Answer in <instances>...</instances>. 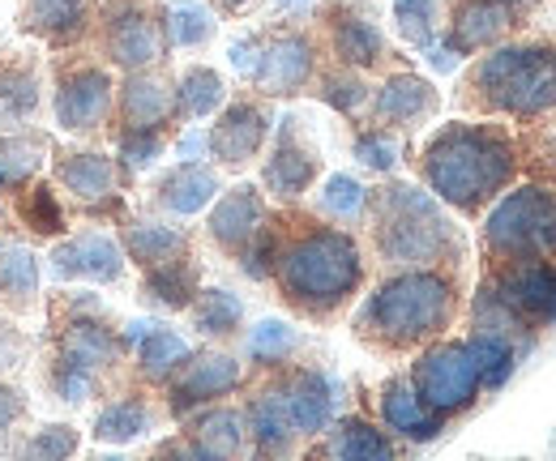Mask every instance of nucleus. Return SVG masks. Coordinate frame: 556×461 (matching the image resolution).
<instances>
[{
	"instance_id": "f257e3e1",
	"label": "nucleus",
	"mask_w": 556,
	"mask_h": 461,
	"mask_svg": "<svg viewBox=\"0 0 556 461\" xmlns=\"http://www.w3.org/2000/svg\"><path fill=\"white\" fill-rule=\"evenodd\" d=\"M364 282L368 261L348 227H334L295 205H278L270 286L291 317L308 325H330L348 312Z\"/></svg>"
},
{
	"instance_id": "f03ea898",
	"label": "nucleus",
	"mask_w": 556,
	"mask_h": 461,
	"mask_svg": "<svg viewBox=\"0 0 556 461\" xmlns=\"http://www.w3.org/2000/svg\"><path fill=\"white\" fill-rule=\"evenodd\" d=\"M428 193L463 218H484L522 176V141L496 120H450L416 154Z\"/></svg>"
},
{
	"instance_id": "7ed1b4c3",
	"label": "nucleus",
	"mask_w": 556,
	"mask_h": 461,
	"mask_svg": "<svg viewBox=\"0 0 556 461\" xmlns=\"http://www.w3.org/2000/svg\"><path fill=\"white\" fill-rule=\"evenodd\" d=\"M463 312V278L454 269H394L351 317V337L372 355L399 359L441 342Z\"/></svg>"
},
{
	"instance_id": "20e7f679",
	"label": "nucleus",
	"mask_w": 556,
	"mask_h": 461,
	"mask_svg": "<svg viewBox=\"0 0 556 461\" xmlns=\"http://www.w3.org/2000/svg\"><path fill=\"white\" fill-rule=\"evenodd\" d=\"M368 248L372 257L394 269H463L467 235L445 214V205L407 180H386L368 189L364 205Z\"/></svg>"
},
{
	"instance_id": "39448f33",
	"label": "nucleus",
	"mask_w": 556,
	"mask_h": 461,
	"mask_svg": "<svg viewBox=\"0 0 556 461\" xmlns=\"http://www.w3.org/2000/svg\"><path fill=\"white\" fill-rule=\"evenodd\" d=\"M454 103L480 120L540 125L544 116H556V30L509 39L476 56V65L458 77Z\"/></svg>"
},
{
	"instance_id": "423d86ee",
	"label": "nucleus",
	"mask_w": 556,
	"mask_h": 461,
	"mask_svg": "<svg viewBox=\"0 0 556 461\" xmlns=\"http://www.w3.org/2000/svg\"><path fill=\"white\" fill-rule=\"evenodd\" d=\"M48 355L65 359L108 385L129 359V337L99 304V295L56 291L48 295Z\"/></svg>"
},
{
	"instance_id": "0eeeda50",
	"label": "nucleus",
	"mask_w": 556,
	"mask_h": 461,
	"mask_svg": "<svg viewBox=\"0 0 556 461\" xmlns=\"http://www.w3.org/2000/svg\"><path fill=\"white\" fill-rule=\"evenodd\" d=\"M231 65L240 68L262 99H295L308 94L317 68H321V43L308 26L278 22L240 43H231Z\"/></svg>"
},
{
	"instance_id": "6e6552de",
	"label": "nucleus",
	"mask_w": 556,
	"mask_h": 461,
	"mask_svg": "<svg viewBox=\"0 0 556 461\" xmlns=\"http://www.w3.org/2000/svg\"><path fill=\"white\" fill-rule=\"evenodd\" d=\"M484 265L556 261V189L518 184L496 201L480 227Z\"/></svg>"
},
{
	"instance_id": "1a4fd4ad",
	"label": "nucleus",
	"mask_w": 556,
	"mask_h": 461,
	"mask_svg": "<svg viewBox=\"0 0 556 461\" xmlns=\"http://www.w3.org/2000/svg\"><path fill=\"white\" fill-rule=\"evenodd\" d=\"M99 61L121 73H141L167 61V9L154 0H103L94 13Z\"/></svg>"
},
{
	"instance_id": "9d476101",
	"label": "nucleus",
	"mask_w": 556,
	"mask_h": 461,
	"mask_svg": "<svg viewBox=\"0 0 556 461\" xmlns=\"http://www.w3.org/2000/svg\"><path fill=\"white\" fill-rule=\"evenodd\" d=\"M116 107V77L103 61L65 52L52 65V120L73 137H103Z\"/></svg>"
},
{
	"instance_id": "9b49d317",
	"label": "nucleus",
	"mask_w": 556,
	"mask_h": 461,
	"mask_svg": "<svg viewBox=\"0 0 556 461\" xmlns=\"http://www.w3.org/2000/svg\"><path fill=\"white\" fill-rule=\"evenodd\" d=\"M407 381H412L416 397L424 401V410L445 419V423L467 414L484 394V381H480V368L471 359L467 337L463 342L458 337H441V342L424 346L416 355V363H412V372H407Z\"/></svg>"
},
{
	"instance_id": "f8f14e48",
	"label": "nucleus",
	"mask_w": 556,
	"mask_h": 461,
	"mask_svg": "<svg viewBox=\"0 0 556 461\" xmlns=\"http://www.w3.org/2000/svg\"><path fill=\"white\" fill-rule=\"evenodd\" d=\"M317 43L321 56H330V65L355 68V73H386L390 61L399 56L390 48V39L381 35V26L372 22L368 9L351 4V0H321L317 4Z\"/></svg>"
},
{
	"instance_id": "ddd939ff",
	"label": "nucleus",
	"mask_w": 556,
	"mask_h": 461,
	"mask_svg": "<svg viewBox=\"0 0 556 461\" xmlns=\"http://www.w3.org/2000/svg\"><path fill=\"white\" fill-rule=\"evenodd\" d=\"M52 184L61 193H70L86 218H129L121 189L129 184L125 171L116 167V158H108L103 150H52Z\"/></svg>"
},
{
	"instance_id": "4468645a",
	"label": "nucleus",
	"mask_w": 556,
	"mask_h": 461,
	"mask_svg": "<svg viewBox=\"0 0 556 461\" xmlns=\"http://www.w3.org/2000/svg\"><path fill=\"white\" fill-rule=\"evenodd\" d=\"M540 0H445V52L450 56H484L509 43Z\"/></svg>"
},
{
	"instance_id": "2eb2a0df",
	"label": "nucleus",
	"mask_w": 556,
	"mask_h": 461,
	"mask_svg": "<svg viewBox=\"0 0 556 461\" xmlns=\"http://www.w3.org/2000/svg\"><path fill=\"white\" fill-rule=\"evenodd\" d=\"M270 132H275V107H270V99H262L253 90H240L231 103H223L218 120L210 125L206 150L210 158H214V167L244 171L249 163L262 158Z\"/></svg>"
},
{
	"instance_id": "dca6fc26",
	"label": "nucleus",
	"mask_w": 556,
	"mask_h": 461,
	"mask_svg": "<svg viewBox=\"0 0 556 461\" xmlns=\"http://www.w3.org/2000/svg\"><path fill=\"white\" fill-rule=\"evenodd\" d=\"M244 385V363L227 350H189V359L167 376L163 385V401H167V414L172 419H189L206 406H218L223 397H231Z\"/></svg>"
},
{
	"instance_id": "f3484780",
	"label": "nucleus",
	"mask_w": 556,
	"mask_h": 461,
	"mask_svg": "<svg viewBox=\"0 0 556 461\" xmlns=\"http://www.w3.org/2000/svg\"><path fill=\"white\" fill-rule=\"evenodd\" d=\"M321 180V150L304 132L300 116H282L275 125L270 158L262 163V193L278 205H295Z\"/></svg>"
},
{
	"instance_id": "a211bd4d",
	"label": "nucleus",
	"mask_w": 556,
	"mask_h": 461,
	"mask_svg": "<svg viewBox=\"0 0 556 461\" xmlns=\"http://www.w3.org/2000/svg\"><path fill=\"white\" fill-rule=\"evenodd\" d=\"M176 77L163 65L125 73L116 86V107L108 137L116 132H176Z\"/></svg>"
},
{
	"instance_id": "6ab92c4d",
	"label": "nucleus",
	"mask_w": 556,
	"mask_h": 461,
	"mask_svg": "<svg viewBox=\"0 0 556 461\" xmlns=\"http://www.w3.org/2000/svg\"><path fill=\"white\" fill-rule=\"evenodd\" d=\"M480 282L531 333L544 330V325H556V261L484 265Z\"/></svg>"
},
{
	"instance_id": "aec40b11",
	"label": "nucleus",
	"mask_w": 556,
	"mask_h": 461,
	"mask_svg": "<svg viewBox=\"0 0 556 461\" xmlns=\"http://www.w3.org/2000/svg\"><path fill=\"white\" fill-rule=\"evenodd\" d=\"M437 112H441V90L412 68H394V73H386L381 86H372L364 125L403 137V132H416L419 125H428Z\"/></svg>"
},
{
	"instance_id": "412c9836",
	"label": "nucleus",
	"mask_w": 556,
	"mask_h": 461,
	"mask_svg": "<svg viewBox=\"0 0 556 461\" xmlns=\"http://www.w3.org/2000/svg\"><path fill=\"white\" fill-rule=\"evenodd\" d=\"M266 376H270V385H275L278 401H282L300 440H313L334 423V385L321 368L278 363V368H266Z\"/></svg>"
},
{
	"instance_id": "4be33fe9",
	"label": "nucleus",
	"mask_w": 556,
	"mask_h": 461,
	"mask_svg": "<svg viewBox=\"0 0 556 461\" xmlns=\"http://www.w3.org/2000/svg\"><path fill=\"white\" fill-rule=\"evenodd\" d=\"M94 0H17V30L52 48L56 56L77 52L94 35Z\"/></svg>"
},
{
	"instance_id": "5701e85b",
	"label": "nucleus",
	"mask_w": 556,
	"mask_h": 461,
	"mask_svg": "<svg viewBox=\"0 0 556 461\" xmlns=\"http://www.w3.org/2000/svg\"><path fill=\"white\" fill-rule=\"evenodd\" d=\"M270 218V201L257 184H236L227 189L223 197L214 201L206 218V240L231 261H240V253L257 240V231L266 227Z\"/></svg>"
},
{
	"instance_id": "b1692460",
	"label": "nucleus",
	"mask_w": 556,
	"mask_h": 461,
	"mask_svg": "<svg viewBox=\"0 0 556 461\" xmlns=\"http://www.w3.org/2000/svg\"><path fill=\"white\" fill-rule=\"evenodd\" d=\"M48 269H52L56 282H99V286H112V282L125 278V253L103 231H77V235H65L48 253Z\"/></svg>"
},
{
	"instance_id": "393cba45",
	"label": "nucleus",
	"mask_w": 556,
	"mask_h": 461,
	"mask_svg": "<svg viewBox=\"0 0 556 461\" xmlns=\"http://www.w3.org/2000/svg\"><path fill=\"white\" fill-rule=\"evenodd\" d=\"M244 414V432H249V445H253V461H287L295 453L300 436L278 401L270 376H262V385L249 394V401L240 406Z\"/></svg>"
},
{
	"instance_id": "a878e982",
	"label": "nucleus",
	"mask_w": 556,
	"mask_h": 461,
	"mask_svg": "<svg viewBox=\"0 0 556 461\" xmlns=\"http://www.w3.org/2000/svg\"><path fill=\"white\" fill-rule=\"evenodd\" d=\"M146 193H150V209L189 218V214H202L210 201L223 193V180L210 163H176L159 180H150Z\"/></svg>"
},
{
	"instance_id": "bb28decb",
	"label": "nucleus",
	"mask_w": 556,
	"mask_h": 461,
	"mask_svg": "<svg viewBox=\"0 0 556 461\" xmlns=\"http://www.w3.org/2000/svg\"><path fill=\"white\" fill-rule=\"evenodd\" d=\"M134 346V385L138 389H163L167 376L189 359V342L167 325H129L125 330Z\"/></svg>"
},
{
	"instance_id": "cd10ccee",
	"label": "nucleus",
	"mask_w": 556,
	"mask_h": 461,
	"mask_svg": "<svg viewBox=\"0 0 556 461\" xmlns=\"http://www.w3.org/2000/svg\"><path fill=\"white\" fill-rule=\"evenodd\" d=\"M377 414H381V427L394 436V440H412V445H428L445 432V419L428 414L424 401L416 397L407 376H390L381 389H377Z\"/></svg>"
},
{
	"instance_id": "c85d7f7f",
	"label": "nucleus",
	"mask_w": 556,
	"mask_h": 461,
	"mask_svg": "<svg viewBox=\"0 0 556 461\" xmlns=\"http://www.w3.org/2000/svg\"><path fill=\"white\" fill-rule=\"evenodd\" d=\"M43 107V77L26 52H0V129L30 125Z\"/></svg>"
},
{
	"instance_id": "c756f323",
	"label": "nucleus",
	"mask_w": 556,
	"mask_h": 461,
	"mask_svg": "<svg viewBox=\"0 0 556 461\" xmlns=\"http://www.w3.org/2000/svg\"><path fill=\"white\" fill-rule=\"evenodd\" d=\"M116 227H121L116 244H121L125 261H134L138 269H154V265H167L193 253V235L180 227H167L154 218H121Z\"/></svg>"
},
{
	"instance_id": "7c9ffc66",
	"label": "nucleus",
	"mask_w": 556,
	"mask_h": 461,
	"mask_svg": "<svg viewBox=\"0 0 556 461\" xmlns=\"http://www.w3.org/2000/svg\"><path fill=\"white\" fill-rule=\"evenodd\" d=\"M317 453L326 461H399V445L381 423L348 414L326 427V445Z\"/></svg>"
},
{
	"instance_id": "2f4dec72",
	"label": "nucleus",
	"mask_w": 556,
	"mask_h": 461,
	"mask_svg": "<svg viewBox=\"0 0 556 461\" xmlns=\"http://www.w3.org/2000/svg\"><path fill=\"white\" fill-rule=\"evenodd\" d=\"M198 291H202V265L193 253L167 265H154V269H141V304H150L159 312H189Z\"/></svg>"
},
{
	"instance_id": "473e14b6",
	"label": "nucleus",
	"mask_w": 556,
	"mask_h": 461,
	"mask_svg": "<svg viewBox=\"0 0 556 461\" xmlns=\"http://www.w3.org/2000/svg\"><path fill=\"white\" fill-rule=\"evenodd\" d=\"M185 436L193 445H202L210 458L218 461H236L249 445V432H244V414L236 406H206L198 414H189L185 423Z\"/></svg>"
},
{
	"instance_id": "72a5a7b5",
	"label": "nucleus",
	"mask_w": 556,
	"mask_h": 461,
	"mask_svg": "<svg viewBox=\"0 0 556 461\" xmlns=\"http://www.w3.org/2000/svg\"><path fill=\"white\" fill-rule=\"evenodd\" d=\"M150 423H154V406L141 389H134V394H116L112 401L99 406L90 436L99 445H129L141 432H150Z\"/></svg>"
},
{
	"instance_id": "f704fd0d",
	"label": "nucleus",
	"mask_w": 556,
	"mask_h": 461,
	"mask_svg": "<svg viewBox=\"0 0 556 461\" xmlns=\"http://www.w3.org/2000/svg\"><path fill=\"white\" fill-rule=\"evenodd\" d=\"M0 304L17 317L39 304V257L26 244L0 240Z\"/></svg>"
},
{
	"instance_id": "c9c22d12",
	"label": "nucleus",
	"mask_w": 556,
	"mask_h": 461,
	"mask_svg": "<svg viewBox=\"0 0 556 461\" xmlns=\"http://www.w3.org/2000/svg\"><path fill=\"white\" fill-rule=\"evenodd\" d=\"M43 132H0V197H17L43 167Z\"/></svg>"
},
{
	"instance_id": "e433bc0d",
	"label": "nucleus",
	"mask_w": 556,
	"mask_h": 461,
	"mask_svg": "<svg viewBox=\"0 0 556 461\" xmlns=\"http://www.w3.org/2000/svg\"><path fill=\"white\" fill-rule=\"evenodd\" d=\"M308 94H317V99H321L326 107H334L339 116L359 120V116L368 112L372 86H368V77H364V73H355V68L321 65L317 68V77H313V86H308Z\"/></svg>"
},
{
	"instance_id": "4c0bfd02",
	"label": "nucleus",
	"mask_w": 556,
	"mask_h": 461,
	"mask_svg": "<svg viewBox=\"0 0 556 461\" xmlns=\"http://www.w3.org/2000/svg\"><path fill=\"white\" fill-rule=\"evenodd\" d=\"M189 321L210 342H231L244 330V304H240V295H231L223 286H202L189 308Z\"/></svg>"
},
{
	"instance_id": "58836bf2",
	"label": "nucleus",
	"mask_w": 556,
	"mask_h": 461,
	"mask_svg": "<svg viewBox=\"0 0 556 461\" xmlns=\"http://www.w3.org/2000/svg\"><path fill=\"white\" fill-rule=\"evenodd\" d=\"M13 209L22 218V227L35 235V240H56L70 231V218L61 209V197H56V184L52 180H30L17 197H13Z\"/></svg>"
},
{
	"instance_id": "ea45409f",
	"label": "nucleus",
	"mask_w": 556,
	"mask_h": 461,
	"mask_svg": "<svg viewBox=\"0 0 556 461\" xmlns=\"http://www.w3.org/2000/svg\"><path fill=\"white\" fill-rule=\"evenodd\" d=\"M227 99V86H223V73L210 65H189L176 77V120H202L214 116Z\"/></svg>"
},
{
	"instance_id": "a19ab883",
	"label": "nucleus",
	"mask_w": 556,
	"mask_h": 461,
	"mask_svg": "<svg viewBox=\"0 0 556 461\" xmlns=\"http://www.w3.org/2000/svg\"><path fill=\"white\" fill-rule=\"evenodd\" d=\"M364 205H368V189L355 176H326L321 193H317V218L334 222V227H359L364 222Z\"/></svg>"
},
{
	"instance_id": "79ce46f5",
	"label": "nucleus",
	"mask_w": 556,
	"mask_h": 461,
	"mask_svg": "<svg viewBox=\"0 0 556 461\" xmlns=\"http://www.w3.org/2000/svg\"><path fill=\"white\" fill-rule=\"evenodd\" d=\"M43 389L56 401H65V406H86L94 397H108V385L99 376L73 368V363L56 359V355H43Z\"/></svg>"
},
{
	"instance_id": "37998d69",
	"label": "nucleus",
	"mask_w": 556,
	"mask_h": 461,
	"mask_svg": "<svg viewBox=\"0 0 556 461\" xmlns=\"http://www.w3.org/2000/svg\"><path fill=\"white\" fill-rule=\"evenodd\" d=\"M467 346H471V359H476V368H480L484 389H501V385L514 376V363H518V346H514V342H505V337H496V333H471Z\"/></svg>"
},
{
	"instance_id": "c03bdc74",
	"label": "nucleus",
	"mask_w": 556,
	"mask_h": 461,
	"mask_svg": "<svg viewBox=\"0 0 556 461\" xmlns=\"http://www.w3.org/2000/svg\"><path fill=\"white\" fill-rule=\"evenodd\" d=\"M394 30L428 52L441 30V0H394Z\"/></svg>"
},
{
	"instance_id": "a18cd8bd",
	"label": "nucleus",
	"mask_w": 556,
	"mask_h": 461,
	"mask_svg": "<svg viewBox=\"0 0 556 461\" xmlns=\"http://www.w3.org/2000/svg\"><path fill=\"white\" fill-rule=\"evenodd\" d=\"M81 449V432L73 423H43L22 440V461H73Z\"/></svg>"
},
{
	"instance_id": "49530a36",
	"label": "nucleus",
	"mask_w": 556,
	"mask_h": 461,
	"mask_svg": "<svg viewBox=\"0 0 556 461\" xmlns=\"http://www.w3.org/2000/svg\"><path fill=\"white\" fill-rule=\"evenodd\" d=\"M351 150H355L359 167H368V171H377V176H390V171L399 167V158H403V141H399L394 132L372 129V125L355 129V141H351Z\"/></svg>"
},
{
	"instance_id": "de8ad7c7",
	"label": "nucleus",
	"mask_w": 556,
	"mask_h": 461,
	"mask_svg": "<svg viewBox=\"0 0 556 461\" xmlns=\"http://www.w3.org/2000/svg\"><path fill=\"white\" fill-rule=\"evenodd\" d=\"M172 132H116V167L125 171V180H134V171L150 167L154 158H163Z\"/></svg>"
},
{
	"instance_id": "09e8293b",
	"label": "nucleus",
	"mask_w": 556,
	"mask_h": 461,
	"mask_svg": "<svg viewBox=\"0 0 556 461\" xmlns=\"http://www.w3.org/2000/svg\"><path fill=\"white\" fill-rule=\"evenodd\" d=\"M167 39H172V48H202L214 39V17L202 4H172L167 9Z\"/></svg>"
},
{
	"instance_id": "8fccbe9b",
	"label": "nucleus",
	"mask_w": 556,
	"mask_h": 461,
	"mask_svg": "<svg viewBox=\"0 0 556 461\" xmlns=\"http://www.w3.org/2000/svg\"><path fill=\"white\" fill-rule=\"evenodd\" d=\"M295 330L282 325V321H262L253 337H249V355L262 363V368H278V363H291V350H295Z\"/></svg>"
},
{
	"instance_id": "3c124183",
	"label": "nucleus",
	"mask_w": 556,
	"mask_h": 461,
	"mask_svg": "<svg viewBox=\"0 0 556 461\" xmlns=\"http://www.w3.org/2000/svg\"><path fill=\"white\" fill-rule=\"evenodd\" d=\"M26 410H30V401L26 394L17 389V385H9V381H0V440L26 419Z\"/></svg>"
},
{
	"instance_id": "603ef678",
	"label": "nucleus",
	"mask_w": 556,
	"mask_h": 461,
	"mask_svg": "<svg viewBox=\"0 0 556 461\" xmlns=\"http://www.w3.org/2000/svg\"><path fill=\"white\" fill-rule=\"evenodd\" d=\"M26 355H30V337L0 321V376L13 372L17 363H26Z\"/></svg>"
},
{
	"instance_id": "864d4df0",
	"label": "nucleus",
	"mask_w": 556,
	"mask_h": 461,
	"mask_svg": "<svg viewBox=\"0 0 556 461\" xmlns=\"http://www.w3.org/2000/svg\"><path fill=\"white\" fill-rule=\"evenodd\" d=\"M150 461H218V458H210L202 445H193L185 432L180 436H172V440H163L154 453H150Z\"/></svg>"
},
{
	"instance_id": "5fc2aeb1",
	"label": "nucleus",
	"mask_w": 556,
	"mask_h": 461,
	"mask_svg": "<svg viewBox=\"0 0 556 461\" xmlns=\"http://www.w3.org/2000/svg\"><path fill=\"white\" fill-rule=\"evenodd\" d=\"M210 4H214L218 13H227V17H236V13H244L253 0H210Z\"/></svg>"
},
{
	"instance_id": "6e6d98bb",
	"label": "nucleus",
	"mask_w": 556,
	"mask_h": 461,
	"mask_svg": "<svg viewBox=\"0 0 556 461\" xmlns=\"http://www.w3.org/2000/svg\"><path fill=\"white\" fill-rule=\"evenodd\" d=\"M304 461H326V458H321V453H317V449H313V453H308V458H304Z\"/></svg>"
},
{
	"instance_id": "4d7b16f0",
	"label": "nucleus",
	"mask_w": 556,
	"mask_h": 461,
	"mask_svg": "<svg viewBox=\"0 0 556 461\" xmlns=\"http://www.w3.org/2000/svg\"><path fill=\"white\" fill-rule=\"evenodd\" d=\"M94 461H121V458H94Z\"/></svg>"
}]
</instances>
